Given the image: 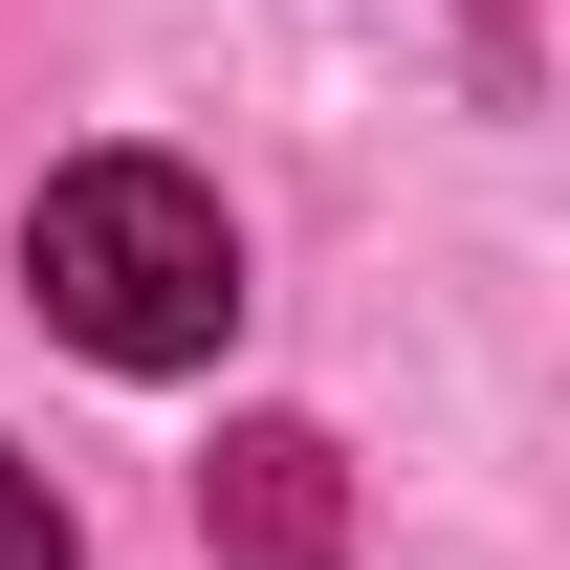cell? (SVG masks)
Returning a JSON list of instances; mask_svg holds the SVG:
<instances>
[{"label":"cell","mask_w":570,"mask_h":570,"mask_svg":"<svg viewBox=\"0 0 570 570\" xmlns=\"http://www.w3.org/2000/svg\"><path fill=\"white\" fill-rule=\"evenodd\" d=\"M22 285L88 373H198L242 330V219L176 176V154H67L45 219H22Z\"/></svg>","instance_id":"6da1fadb"},{"label":"cell","mask_w":570,"mask_h":570,"mask_svg":"<svg viewBox=\"0 0 570 570\" xmlns=\"http://www.w3.org/2000/svg\"><path fill=\"white\" fill-rule=\"evenodd\" d=\"M198 527H219V570H352V461L307 417H242L198 461Z\"/></svg>","instance_id":"7a4b0ae2"},{"label":"cell","mask_w":570,"mask_h":570,"mask_svg":"<svg viewBox=\"0 0 570 570\" xmlns=\"http://www.w3.org/2000/svg\"><path fill=\"white\" fill-rule=\"evenodd\" d=\"M0 570H67V504H45V461H0Z\"/></svg>","instance_id":"3957f363"}]
</instances>
